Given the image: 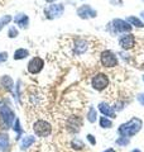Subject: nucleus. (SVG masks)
I'll return each instance as SVG.
<instances>
[{
  "label": "nucleus",
  "mask_w": 144,
  "mask_h": 152,
  "mask_svg": "<svg viewBox=\"0 0 144 152\" xmlns=\"http://www.w3.org/2000/svg\"><path fill=\"white\" fill-rule=\"evenodd\" d=\"M142 126H143L142 119H139V118H137V117H133L130 121L123 123V124L118 128V132H119L120 136L130 138V137H134L137 133L140 132Z\"/></svg>",
  "instance_id": "f257e3e1"
},
{
  "label": "nucleus",
  "mask_w": 144,
  "mask_h": 152,
  "mask_svg": "<svg viewBox=\"0 0 144 152\" xmlns=\"http://www.w3.org/2000/svg\"><path fill=\"white\" fill-rule=\"evenodd\" d=\"M14 119H15L14 112L7 104L0 103V128L1 129H9L12 127Z\"/></svg>",
  "instance_id": "f03ea898"
},
{
  "label": "nucleus",
  "mask_w": 144,
  "mask_h": 152,
  "mask_svg": "<svg viewBox=\"0 0 144 152\" xmlns=\"http://www.w3.org/2000/svg\"><path fill=\"white\" fill-rule=\"evenodd\" d=\"M90 42L85 38H75L72 41L71 48L73 56H84L90 51Z\"/></svg>",
  "instance_id": "7ed1b4c3"
},
{
  "label": "nucleus",
  "mask_w": 144,
  "mask_h": 152,
  "mask_svg": "<svg viewBox=\"0 0 144 152\" xmlns=\"http://www.w3.org/2000/svg\"><path fill=\"white\" fill-rule=\"evenodd\" d=\"M33 131L34 133L41 137V138H46V137L51 136L52 133V126L49 122H47L44 119H38L34 122V124H33Z\"/></svg>",
  "instance_id": "20e7f679"
},
{
  "label": "nucleus",
  "mask_w": 144,
  "mask_h": 152,
  "mask_svg": "<svg viewBox=\"0 0 144 152\" xmlns=\"http://www.w3.org/2000/svg\"><path fill=\"white\" fill-rule=\"evenodd\" d=\"M100 62L104 67L106 69H113V67H116L118 64H119V60H118V56L114 53L113 51L110 50H105L100 53Z\"/></svg>",
  "instance_id": "39448f33"
},
{
  "label": "nucleus",
  "mask_w": 144,
  "mask_h": 152,
  "mask_svg": "<svg viewBox=\"0 0 144 152\" xmlns=\"http://www.w3.org/2000/svg\"><path fill=\"white\" fill-rule=\"evenodd\" d=\"M109 84H110L109 76L103 72H97L91 79V86L95 90H97V91H104L105 89L109 88Z\"/></svg>",
  "instance_id": "423d86ee"
},
{
  "label": "nucleus",
  "mask_w": 144,
  "mask_h": 152,
  "mask_svg": "<svg viewBox=\"0 0 144 152\" xmlns=\"http://www.w3.org/2000/svg\"><path fill=\"white\" fill-rule=\"evenodd\" d=\"M109 31L113 34H116V33H130L132 26L127 20H123V19H114L109 24Z\"/></svg>",
  "instance_id": "0eeeda50"
},
{
  "label": "nucleus",
  "mask_w": 144,
  "mask_h": 152,
  "mask_svg": "<svg viewBox=\"0 0 144 152\" xmlns=\"http://www.w3.org/2000/svg\"><path fill=\"white\" fill-rule=\"evenodd\" d=\"M65 7L63 4H52L44 9V15L47 19H56L63 15Z\"/></svg>",
  "instance_id": "6e6552de"
},
{
  "label": "nucleus",
  "mask_w": 144,
  "mask_h": 152,
  "mask_svg": "<svg viewBox=\"0 0 144 152\" xmlns=\"http://www.w3.org/2000/svg\"><path fill=\"white\" fill-rule=\"evenodd\" d=\"M119 45L123 50L128 51V50H132V48L135 47L137 39H135V37H134V34H132V33H124V34L119 38Z\"/></svg>",
  "instance_id": "1a4fd4ad"
},
{
  "label": "nucleus",
  "mask_w": 144,
  "mask_h": 152,
  "mask_svg": "<svg viewBox=\"0 0 144 152\" xmlns=\"http://www.w3.org/2000/svg\"><path fill=\"white\" fill-rule=\"evenodd\" d=\"M43 66H44V61H43L41 57H33L27 65V70L29 74L37 75L43 70Z\"/></svg>",
  "instance_id": "9d476101"
},
{
  "label": "nucleus",
  "mask_w": 144,
  "mask_h": 152,
  "mask_svg": "<svg viewBox=\"0 0 144 152\" xmlns=\"http://www.w3.org/2000/svg\"><path fill=\"white\" fill-rule=\"evenodd\" d=\"M77 15L81 18V19H91V18H95L97 15V12L92 7L87 5V4H84L77 8Z\"/></svg>",
  "instance_id": "9b49d317"
},
{
  "label": "nucleus",
  "mask_w": 144,
  "mask_h": 152,
  "mask_svg": "<svg viewBox=\"0 0 144 152\" xmlns=\"http://www.w3.org/2000/svg\"><path fill=\"white\" fill-rule=\"evenodd\" d=\"M66 126H67V129H68L70 133H77V132H80L81 127H82V121H81V118L77 115H72L68 118Z\"/></svg>",
  "instance_id": "f8f14e48"
},
{
  "label": "nucleus",
  "mask_w": 144,
  "mask_h": 152,
  "mask_svg": "<svg viewBox=\"0 0 144 152\" xmlns=\"http://www.w3.org/2000/svg\"><path fill=\"white\" fill-rule=\"evenodd\" d=\"M99 110L101 112L103 115L110 118V119H114V118H116V113H115L114 107H111L106 102H101V103L99 104Z\"/></svg>",
  "instance_id": "ddd939ff"
},
{
  "label": "nucleus",
  "mask_w": 144,
  "mask_h": 152,
  "mask_svg": "<svg viewBox=\"0 0 144 152\" xmlns=\"http://www.w3.org/2000/svg\"><path fill=\"white\" fill-rule=\"evenodd\" d=\"M14 22H15V24L18 27L25 29V28L28 27V24H29V17H28L27 14L19 13V14H17V15H15V18H14Z\"/></svg>",
  "instance_id": "4468645a"
},
{
  "label": "nucleus",
  "mask_w": 144,
  "mask_h": 152,
  "mask_svg": "<svg viewBox=\"0 0 144 152\" xmlns=\"http://www.w3.org/2000/svg\"><path fill=\"white\" fill-rule=\"evenodd\" d=\"M1 86L7 90V91H13V88H14V81L13 79L10 77L9 75H4L1 77Z\"/></svg>",
  "instance_id": "2eb2a0df"
},
{
  "label": "nucleus",
  "mask_w": 144,
  "mask_h": 152,
  "mask_svg": "<svg viewBox=\"0 0 144 152\" xmlns=\"http://www.w3.org/2000/svg\"><path fill=\"white\" fill-rule=\"evenodd\" d=\"M36 142V137H33V136H25L24 138L22 140V142H20V148L22 150H28L29 147L34 143Z\"/></svg>",
  "instance_id": "dca6fc26"
},
{
  "label": "nucleus",
  "mask_w": 144,
  "mask_h": 152,
  "mask_svg": "<svg viewBox=\"0 0 144 152\" xmlns=\"http://www.w3.org/2000/svg\"><path fill=\"white\" fill-rule=\"evenodd\" d=\"M29 56V51L25 48H18L15 52H14V60L19 61V60H24Z\"/></svg>",
  "instance_id": "f3484780"
},
{
  "label": "nucleus",
  "mask_w": 144,
  "mask_h": 152,
  "mask_svg": "<svg viewBox=\"0 0 144 152\" xmlns=\"http://www.w3.org/2000/svg\"><path fill=\"white\" fill-rule=\"evenodd\" d=\"M9 147V136L7 133H0V151H7Z\"/></svg>",
  "instance_id": "a211bd4d"
},
{
  "label": "nucleus",
  "mask_w": 144,
  "mask_h": 152,
  "mask_svg": "<svg viewBox=\"0 0 144 152\" xmlns=\"http://www.w3.org/2000/svg\"><path fill=\"white\" fill-rule=\"evenodd\" d=\"M99 124H100L101 128L106 129V128H111L113 127V121L110 119V118L103 115V117H100V119H99Z\"/></svg>",
  "instance_id": "6ab92c4d"
},
{
  "label": "nucleus",
  "mask_w": 144,
  "mask_h": 152,
  "mask_svg": "<svg viewBox=\"0 0 144 152\" xmlns=\"http://www.w3.org/2000/svg\"><path fill=\"white\" fill-rule=\"evenodd\" d=\"M127 22L130 26H134V27H137V28H144V23L139 18H137V17H128L127 18Z\"/></svg>",
  "instance_id": "aec40b11"
},
{
  "label": "nucleus",
  "mask_w": 144,
  "mask_h": 152,
  "mask_svg": "<svg viewBox=\"0 0 144 152\" xmlns=\"http://www.w3.org/2000/svg\"><path fill=\"white\" fill-rule=\"evenodd\" d=\"M87 121L90 123H95L97 121V112L94 107H90L89 108V112H87Z\"/></svg>",
  "instance_id": "412c9836"
},
{
  "label": "nucleus",
  "mask_w": 144,
  "mask_h": 152,
  "mask_svg": "<svg viewBox=\"0 0 144 152\" xmlns=\"http://www.w3.org/2000/svg\"><path fill=\"white\" fill-rule=\"evenodd\" d=\"M71 147L73 150H76V151H81V150H84L85 143L80 138H73L71 141Z\"/></svg>",
  "instance_id": "4be33fe9"
},
{
  "label": "nucleus",
  "mask_w": 144,
  "mask_h": 152,
  "mask_svg": "<svg viewBox=\"0 0 144 152\" xmlns=\"http://www.w3.org/2000/svg\"><path fill=\"white\" fill-rule=\"evenodd\" d=\"M14 131H15V133H17V137H15V140L18 141V140H20V136H22V132H23V129H22V127H20V121L17 119L14 121Z\"/></svg>",
  "instance_id": "5701e85b"
},
{
  "label": "nucleus",
  "mask_w": 144,
  "mask_h": 152,
  "mask_svg": "<svg viewBox=\"0 0 144 152\" xmlns=\"http://www.w3.org/2000/svg\"><path fill=\"white\" fill-rule=\"evenodd\" d=\"M129 138L128 137H124V136H120V137H118L116 138V141H115V143H116L119 147H127L128 145H129Z\"/></svg>",
  "instance_id": "b1692460"
},
{
  "label": "nucleus",
  "mask_w": 144,
  "mask_h": 152,
  "mask_svg": "<svg viewBox=\"0 0 144 152\" xmlns=\"http://www.w3.org/2000/svg\"><path fill=\"white\" fill-rule=\"evenodd\" d=\"M10 20H12V17L10 15H4L1 19H0V31H1L3 28L5 27Z\"/></svg>",
  "instance_id": "393cba45"
},
{
  "label": "nucleus",
  "mask_w": 144,
  "mask_h": 152,
  "mask_svg": "<svg viewBox=\"0 0 144 152\" xmlns=\"http://www.w3.org/2000/svg\"><path fill=\"white\" fill-rule=\"evenodd\" d=\"M18 34H19V32L17 29V27H10L9 28V32H8L9 38H15V37H18Z\"/></svg>",
  "instance_id": "a878e982"
},
{
  "label": "nucleus",
  "mask_w": 144,
  "mask_h": 152,
  "mask_svg": "<svg viewBox=\"0 0 144 152\" xmlns=\"http://www.w3.org/2000/svg\"><path fill=\"white\" fill-rule=\"evenodd\" d=\"M8 60V53L7 52H0V64H4Z\"/></svg>",
  "instance_id": "bb28decb"
},
{
  "label": "nucleus",
  "mask_w": 144,
  "mask_h": 152,
  "mask_svg": "<svg viewBox=\"0 0 144 152\" xmlns=\"http://www.w3.org/2000/svg\"><path fill=\"white\" fill-rule=\"evenodd\" d=\"M137 100L139 104H142V105L144 107V93H140V94H138V96H137Z\"/></svg>",
  "instance_id": "cd10ccee"
},
{
  "label": "nucleus",
  "mask_w": 144,
  "mask_h": 152,
  "mask_svg": "<svg viewBox=\"0 0 144 152\" xmlns=\"http://www.w3.org/2000/svg\"><path fill=\"white\" fill-rule=\"evenodd\" d=\"M86 137H87V141H89L92 146H95V145H96V140H95V137H94L92 134H87Z\"/></svg>",
  "instance_id": "c85d7f7f"
},
{
  "label": "nucleus",
  "mask_w": 144,
  "mask_h": 152,
  "mask_svg": "<svg viewBox=\"0 0 144 152\" xmlns=\"http://www.w3.org/2000/svg\"><path fill=\"white\" fill-rule=\"evenodd\" d=\"M110 3L114 4V5H118L119 4V7L123 5V0H110Z\"/></svg>",
  "instance_id": "c756f323"
},
{
  "label": "nucleus",
  "mask_w": 144,
  "mask_h": 152,
  "mask_svg": "<svg viewBox=\"0 0 144 152\" xmlns=\"http://www.w3.org/2000/svg\"><path fill=\"white\" fill-rule=\"evenodd\" d=\"M104 152H115V150L114 148H108V150H105Z\"/></svg>",
  "instance_id": "7c9ffc66"
},
{
  "label": "nucleus",
  "mask_w": 144,
  "mask_h": 152,
  "mask_svg": "<svg viewBox=\"0 0 144 152\" xmlns=\"http://www.w3.org/2000/svg\"><path fill=\"white\" fill-rule=\"evenodd\" d=\"M47 3H55V1H57V0H46Z\"/></svg>",
  "instance_id": "2f4dec72"
},
{
  "label": "nucleus",
  "mask_w": 144,
  "mask_h": 152,
  "mask_svg": "<svg viewBox=\"0 0 144 152\" xmlns=\"http://www.w3.org/2000/svg\"><path fill=\"white\" fill-rule=\"evenodd\" d=\"M132 152H140V151H139V150H133Z\"/></svg>",
  "instance_id": "473e14b6"
},
{
  "label": "nucleus",
  "mask_w": 144,
  "mask_h": 152,
  "mask_svg": "<svg viewBox=\"0 0 144 152\" xmlns=\"http://www.w3.org/2000/svg\"><path fill=\"white\" fill-rule=\"evenodd\" d=\"M142 18H143V19H144V12H143V13H142Z\"/></svg>",
  "instance_id": "72a5a7b5"
},
{
  "label": "nucleus",
  "mask_w": 144,
  "mask_h": 152,
  "mask_svg": "<svg viewBox=\"0 0 144 152\" xmlns=\"http://www.w3.org/2000/svg\"><path fill=\"white\" fill-rule=\"evenodd\" d=\"M143 81H144V75H143Z\"/></svg>",
  "instance_id": "f704fd0d"
}]
</instances>
